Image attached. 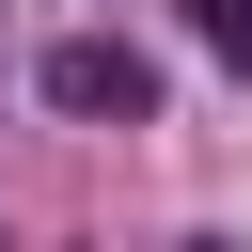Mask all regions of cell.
Returning a JSON list of instances; mask_svg holds the SVG:
<instances>
[{"label": "cell", "mask_w": 252, "mask_h": 252, "mask_svg": "<svg viewBox=\"0 0 252 252\" xmlns=\"http://www.w3.org/2000/svg\"><path fill=\"white\" fill-rule=\"evenodd\" d=\"M47 110H79V126H142V110H158V63H142L126 32H63V47H47Z\"/></svg>", "instance_id": "cell-1"}, {"label": "cell", "mask_w": 252, "mask_h": 252, "mask_svg": "<svg viewBox=\"0 0 252 252\" xmlns=\"http://www.w3.org/2000/svg\"><path fill=\"white\" fill-rule=\"evenodd\" d=\"M189 32H205L220 63H252V0H189Z\"/></svg>", "instance_id": "cell-2"}]
</instances>
